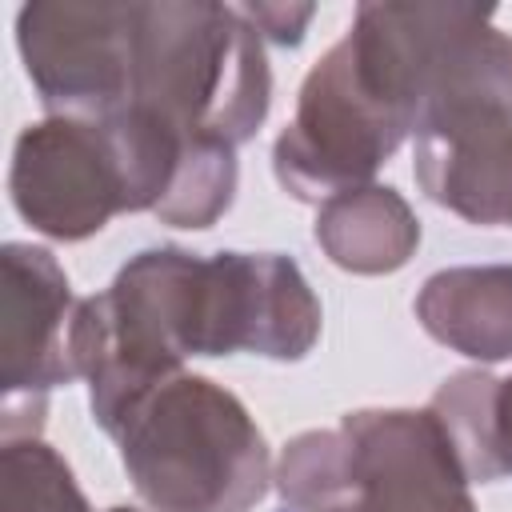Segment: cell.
I'll list each match as a JSON object with an SVG mask.
<instances>
[{"label": "cell", "instance_id": "obj_1", "mask_svg": "<svg viewBox=\"0 0 512 512\" xmlns=\"http://www.w3.org/2000/svg\"><path fill=\"white\" fill-rule=\"evenodd\" d=\"M452 4H360L348 32L312 64L296 116L272 148L296 200L364 188L416 132Z\"/></svg>", "mask_w": 512, "mask_h": 512}, {"label": "cell", "instance_id": "obj_2", "mask_svg": "<svg viewBox=\"0 0 512 512\" xmlns=\"http://www.w3.org/2000/svg\"><path fill=\"white\" fill-rule=\"evenodd\" d=\"M104 432L120 444L132 488L156 512H252L272 480L256 420L208 376H164Z\"/></svg>", "mask_w": 512, "mask_h": 512}, {"label": "cell", "instance_id": "obj_3", "mask_svg": "<svg viewBox=\"0 0 512 512\" xmlns=\"http://www.w3.org/2000/svg\"><path fill=\"white\" fill-rule=\"evenodd\" d=\"M268 96L264 44L236 4H132L128 108H144L192 140L236 148L264 124Z\"/></svg>", "mask_w": 512, "mask_h": 512}, {"label": "cell", "instance_id": "obj_4", "mask_svg": "<svg viewBox=\"0 0 512 512\" xmlns=\"http://www.w3.org/2000/svg\"><path fill=\"white\" fill-rule=\"evenodd\" d=\"M288 512H476L468 472L432 408H360L284 444Z\"/></svg>", "mask_w": 512, "mask_h": 512}, {"label": "cell", "instance_id": "obj_5", "mask_svg": "<svg viewBox=\"0 0 512 512\" xmlns=\"http://www.w3.org/2000/svg\"><path fill=\"white\" fill-rule=\"evenodd\" d=\"M416 180L472 224H512V36L488 8L464 12L416 120Z\"/></svg>", "mask_w": 512, "mask_h": 512}, {"label": "cell", "instance_id": "obj_6", "mask_svg": "<svg viewBox=\"0 0 512 512\" xmlns=\"http://www.w3.org/2000/svg\"><path fill=\"white\" fill-rule=\"evenodd\" d=\"M168 312L184 360L228 352L300 360L320 336V304L296 260L280 252L172 248Z\"/></svg>", "mask_w": 512, "mask_h": 512}, {"label": "cell", "instance_id": "obj_7", "mask_svg": "<svg viewBox=\"0 0 512 512\" xmlns=\"http://www.w3.org/2000/svg\"><path fill=\"white\" fill-rule=\"evenodd\" d=\"M0 376L4 440L40 436L48 392L80 380L76 312L64 268L48 248L4 244L0 252Z\"/></svg>", "mask_w": 512, "mask_h": 512}, {"label": "cell", "instance_id": "obj_8", "mask_svg": "<svg viewBox=\"0 0 512 512\" xmlns=\"http://www.w3.org/2000/svg\"><path fill=\"white\" fill-rule=\"evenodd\" d=\"M16 48L52 116L104 120L128 108L132 4L32 0L16 12Z\"/></svg>", "mask_w": 512, "mask_h": 512}, {"label": "cell", "instance_id": "obj_9", "mask_svg": "<svg viewBox=\"0 0 512 512\" xmlns=\"http://www.w3.org/2000/svg\"><path fill=\"white\" fill-rule=\"evenodd\" d=\"M16 212L52 240H84L116 212H132L128 176L104 120L48 116L28 124L8 172Z\"/></svg>", "mask_w": 512, "mask_h": 512}, {"label": "cell", "instance_id": "obj_10", "mask_svg": "<svg viewBox=\"0 0 512 512\" xmlns=\"http://www.w3.org/2000/svg\"><path fill=\"white\" fill-rule=\"evenodd\" d=\"M424 332L472 360L512 356V264L444 268L416 296Z\"/></svg>", "mask_w": 512, "mask_h": 512}, {"label": "cell", "instance_id": "obj_11", "mask_svg": "<svg viewBox=\"0 0 512 512\" xmlns=\"http://www.w3.org/2000/svg\"><path fill=\"white\" fill-rule=\"evenodd\" d=\"M316 244L340 268L380 276L408 264V256L420 244V224L396 188L364 184L320 204Z\"/></svg>", "mask_w": 512, "mask_h": 512}, {"label": "cell", "instance_id": "obj_12", "mask_svg": "<svg viewBox=\"0 0 512 512\" xmlns=\"http://www.w3.org/2000/svg\"><path fill=\"white\" fill-rule=\"evenodd\" d=\"M428 408L444 424L468 480L512 476V376L456 372L436 388Z\"/></svg>", "mask_w": 512, "mask_h": 512}, {"label": "cell", "instance_id": "obj_13", "mask_svg": "<svg viewBox=\"0 0 512 512\" xmlns=\"http://www.w3.org/2000/svg\"><path fill=\"white\" fill-rule=\"evenodd\" d=\"M0 488L4 512H92L64 456L40 436L4 440Z\"/></svg>", "mask_w": 512, "mask_h": 512}, {"label": "cell", "instance_id": "obj_14", "mask_svg": "<svg viewBox=\"0 0 512 512\" xmlns=\"http://www.w3.org/2000/svg\"><path fill=\"white\" fill-rule=\"evenodd\" d=\"M240 16L256 28V36L276 40V44H300L308 20L316 16L312 4H236Z\"/></svg>", "mask_w": 512, "mask_h": 512}, {"label": "cell", "instance_id": "obj_15", "mask_svg": "<svg viewBox=\"0 0 512 512\" xmlns=\"http://www.w3.org/2000/svg\"><path fill=\"white\" fill-rule=\"evenodd\" d=\"M108 512H136V508H108Z\"/></svg>", "mask_w": 512, "mask_h": 512}]
</instances>
